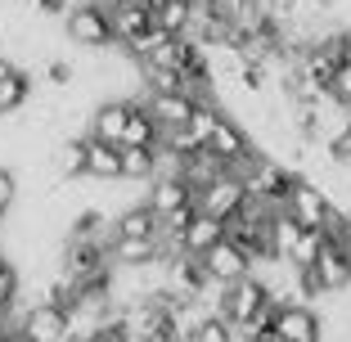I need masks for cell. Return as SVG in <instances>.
<instances>
[{"label":"cell","instance_id":"cell-12","mask_svg":"<svg viewBox=\"0 0 351 342\" xmlns=\"http://www.w3.org/2000/svg\"><path fill=\"white\" fill-rule=\"evenodd\" d=\"M158 234H162V221H158V212L145 198L113 217V239H158Z\"/></svg>","mask_w":351,"mask_h":342},{"label":"cell","instance_id":"cell-10","mask_svg":"<svg viewBox=\"0 0 351 342\" xmlns=\"http://www.w3.org/2000/svg\"><path fill=\"white\" fill-rule=\"evenodd\" d=\"M207 149H212V154H221L230 167H234L239 158H248L252 149H257V140H252V131L239 122L234 113H226V117L217 122V131H212V140H207Z\"/></svg>","mask_w":351,"mask_h":342},{"label":"cell","instance_id":"cell-9","mask_svg":"<svg viewBox=\"0 0 351 342\" xmlns=\"http://www.w3.org/2000/svg\"><path fill=\"white\" fill-rule=\"evenodd\" d=\"M145 99V108L154 113V122L162 126H189V117H194V108H198V99L189 90H149V95H140Z\"/></svg>","mask_w":351,"mask_h":342},{"label":"cell","instance_id":"cell-5","mask_svg":"<svg viewBox=\"0 0 351 342\" xmlns=\"http://www.w3.org/2000/svg\"><path fill=\"white\" fill-rule=\"evenodd\" d=\"M275 338L284 342H324V315L311 302H284L275 311Z\"/></svg>","mask_w":351,"mask_h":342},{"label":"cell","instance_id":"cell-18","mask_svg":"<svg viewBox=\"0 0 351 342\" xmlns=\"http://www.w3.org/2000/svg\"><path fill=\"white\" fill-rule=\"evenodd\" d=\"M54 171L63 180H90L86 176V135H68L59 149H54Z\"/></svg>","mask_w":351,"mask_h":342},{"label":"cell","instance_id":"cell-2","mask_svg":"<svg viewBox=\"0 0 351 342\" xmlns=\"http://www.w3.org/2000/svg\"><path fill=\"white\" fill-rule=\"evenodd\" d=\"M284 212H289L298 225H306V230H329L338 203H333V194L320 185V180L298 176V180H293V189L284 194Z\"/></svg>","mask_w":351,"mask_h":342},{"label":"cell","instance_id":"cell-17","mask_svg":"<svg viewBox=\"0 0 351 342\" xmlns=\"http://www.w3.org/2000/svg\"><path fill=\"white\" fill-rule=\"evenodd\" d=\"M27 99H32V77L23 73L19 63H14L10 73L0 77V117L23 113V108H27Z\"/></svg>","mask_w":351,"mask_h":342},{"label":"cell","instance_id":"cell-22","mask_svg":"<svg viewBox=\"0 0 351 342\" xmlns=\"http://www.w3.org/2000/svg\"><path fill=\"white\" fill-rule=\"evenodd\" d=\"M14 203H19V176L10 167H0V212H10Z\"/></svg>","mask_w":351,"mask_h":342},{"label":"cell","instance_id":"cell-6","mask_svg":"<svg viewBox=\"0 0 351 342\" xmlns=\"http://www.w3.org/2000/svg\"><path fill=\"white\" fill-rule=\"evenodd\" d=\"M19 324H23V333H27L32 342H63L68 333H73V315L63 311V306H54V302H45V297L32 302L27 311L19 315Z\"/></svg>","mask_w":351,"mask_h":342},{"label":"cell","instance_id":"cell-23","mask_svg":"<svg viewBox=\"0 0 351 342\" xmlns=\"http://www.w3.org/2000/svg\"><path fill=\"white\" fill-rule=\"evenodd\" d=\"M329 95L338 99V104H347L351 108V59L338 68V77H333V86H329Z\"/></svg>","mask_w":351,"mask_h":342},{"label":"cell","instance_id":"cell-13","mask_svg":"<svg viewBox=\"0 0 351 342\" xmlns=\"http://www.w3.org/2000/svg\"><path fill=\"white\" fill-rule=\"evenodd\" d=\"M162 261V239H113V266L117 270H145Z\"/></svg>","mask_w":351,"mask_h":342},{"label":"cell","instance_id":"cell-3","mask_svg":"<svg viewBox=\"0 0 351 342\" xmlns=\"http://www.w3.org/2000/svg\"><path fill=\"white\" fill-rule=\"evenodd\" d=\"M270 302H275V297H270L266 280L252 270V275H243V280L226 284V293H221V302H217V315H226V320L239 329V324H248L257 311H266Z\"/></svg>","mask_w":351,"mask_h":342},{"label":"cell","instance_id":"cell-1","mask_svg":"<svg viewBox=\"0 0 351 342\" xmlns=\"http://www.w3.org/2000/svg\"><path fill=\"white\" fill-rule=\"evenodd\" d=\"M63 32L82 50H113L117 45V27H113V10L108 5H73L63 14Z\"/></svg>","mask_w":351,"mask_h":342},{"label":"cell","instance_id":"cell-4","mask_svg":"<svg viewBox=\"0 0 351 342\" xmlns=\"http://www.w3.org/2000/svg\"><path fill=\"white\" fill-rule=\"evenodd\" d=\"M198 208L207 212V217H217V221H234L239 212L248 208V185L234 176V171H226L221 180H212L207 189H198Z\"/></svg>","mask_w":351,"mask_h":342},{"label":"cell","instance_id":"cell-21","mask_svg":"<svg viewBox=\"0 0 351 342\" xmlns=\"http://www.w3.org/2000/svg\"><path fill=\"white\" fill-rule=\"evenodd\" d=\"M45 82H50L54 90H68V86H73V63L68 59H50L45 63Z\"/></svg>","mask_w":351,"mask_h":342},{"label":"cell","instance_id":"cell-16","mask_svg":"<svg viewBox=\"0 0 351 342\" xmlns=\"http://www.w3.org/2000/svg\"><path fill=\"white\" fill-rule=\"evenodd\" d=\"M162 171V158H158V145H122V180H135V185H149V180Z\"/></svg>","mask_w":351,"mask_h":342},{"label":"cell","instance_id":"cell-8","mask_svg":"<svg viewBox=\"0 0 351 342\" xmlns=\"http://www.w3.org/2000/svg\"><path fill=\"white\" fill-rule=\"evenodd\" d=\"M131 108H135V99H104V104H95L90 122H86V135H95V140H104V145H117V149H122V135H126V122H131Z\"/></svg>","mask_w":351,"mask_h":342},{"label":"cell","instance_id":"cell-11","mask_svg":"<svg viewBox=\"0 0 351 342\" xmlns=\"http://www.w3.org/2000/svg\"><path fill=\"white\" fill-rule=\"evenodd\" d=\"M315 275L324 280V293H329V297L351 293V252L329 239V243H324V252H320V261H315Z\"/></svg>","mask_w":351,"mask_h":342},{"label":"cell","instance_id":"cell-14","mask_svg":"<svg viewBox=\"0 0 351 342\" xmlns=\"http://www.w3.org/2000/svg\"><path fill=\"white\" fill-rule=\"evenodd\" d=\"M230 230H226V221H217V217H207L203 208H198V217L185 225V234H180V248L185 252H194V257H207V252L217 248L221 239H226Z\"/></svg>","mask_w":351,"mask_h":342},{"label":"cell","instance_id":"cell-25","mask_svg":"<svg viewBox=\"0 0 351 342\" xmlns=\"http://www.w3.org/2000/svg\"><path fill=\"white\" fill-rule=\"evenodd\" d=\"M5 217H10V212H0V221H5Z\"/></svg>","mask_w":351,"mask_h":342},{"label":"cell","instance_id":"cell-15","mask_svg":"<svg viewBox=\"0 0 351 342\" xmlns=\"http://www.w3.org/2000/svg\"><path fill=\"white\" fill-rule=\"evenodd\" d=\"M86 176L90 180H122V149L86 135Z\"/></svg>","mask_w":351,"mask_h":342},{"label":"cell","instance_id":"cell-19","mask_svg":"<svg viewBox=\"0 0 351 342\" xmlns=\"http://www.w3.org/2000/svg\"><path fill=\"white\" fill-rule=\"evenodd\" d=\"M324 243H329V234H324V230H302L298 243H293V252H289V266H298V270L315 266V261H320V252H324Z\"/></svg>","mask_w":351,"mask_h":342},{"label":"cell","instance_id":"cell-20","mask_svg":"<svg viewBox=\"0 0 351 342\" xmlns=\"http://www.w3.org/2000/svg\"><path fill=\"white\" fill-rule=\"evenodd\" d=\"M19 302H23V280H19V266L10 261V266L0 270V315H10Z\"/></svg>","mask_w":351,"mask_h":342},{"label":"cell","instance_id":"cell-7","mask_svg":"<svg viewBox=\"0 0 351 342\" xmlns=\"http://www.w3.org/2000/svg\"><path fill=\"white\" fill-rule=\"evenodd\" d=\"M203 261H207V275H212L217 284H234V280H243V275H252V270H257L252 252H248V248H239L230 234L221 239V243L207 252Z\"/></svg>","mask_w":351,"mask_h":342},{"label":"cell","instance_id":"cell-24","mask_svg":"<svg viewBox=\"0 0 351 342\" xmlns=\"http://www.w3.org/2000/svg\"><path fill=\"white\" fill-rule=\"evenodd\" d=\"M5 320H10V315H0V333H5Z\"/></svg>","mask_w":351,"mask_h":342}]
</instances>
